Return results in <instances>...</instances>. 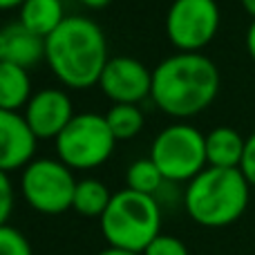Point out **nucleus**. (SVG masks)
Here are the masks:
<instances>
[{"label":"nucleus","mask_w":255,"mask_h":255,"mask_svg":"<svg viewBox=\"0 0 255 255\" xmlns=\"http://www.w3.org/2000/svg\"><path fill=\"white\" fill-rule=\"evenodd\" d=\"M99 88L115 103H139L152 90V72L132 56H115L103 67Z\"/></svg>","instance_id":"obj_9"},{"label":"nucleus","mask_w":255,"mask_h":255,"mask_svg":"<svg viewBox=\"0 0 255 255\" xmlns=\"http://www.w3.org/2000/svg\"><path fill=\"white\" fill-rule=\"evenodd\" d=\"M4 34H7V61L16 63L20 67H31L45 58V38L31 34L29 29L20 25V22H13V25L4 27Z\"/></svg>","instance_id":"obj_14"},{"label":"nucleus","mask_w":255,"mask_h":255,"mask_svg":"<svg viewBox=\"0 0 255 255\" xmlns=\"http://www.w3.org/2000/svg\"><path fill=\"white\" fill-rule=\"evenodd\" d=\"M31 99V81L25 67L16 63L2 61L0 63V108L13 110L27 106Z\"/></svg>","instance_id":"obj_15"},{"label":"nucleus","mask_w":255,"mask_h":255,"mask_svg":"<svg viewBox=\"0 0 255 255\" xmlns=\"http://www.w3.org/2000/svg\"><path fill=\"white\" fill-rule=\"evenodd\" d=\"M54 143L58 159L67 168L90 170L110 159L117 139L106 117L97 112H83L74 115V119L54 139Z\"/></svg>","instance_id":"obj_5"},{"label":"nucleus","mask_w":255,"mask_h":255,"mask_svg":"<svg viewBox=\"0 0 255 255\" xmlns=\"http://www.w3.org/2000/svg\"><path fill=\"white\" fill-rule=\"evenodd\" d=\"M97 255H141V253H132V251H126V249L108 247V249H103V251H99Z\"/></svg>","instance_id":"obj_24"},{"label":"nucleus","mask_w":255,"mask_h":255,"mask_svg":"<svg viewBox=\"0 0 255 255\" xmlns=\"http://www.w3.org/2000/svg\"><path fill=\"white\" fill-rule=\"evenodd\" d=\"M247 49L255 61V20L251 22V27H249V31H247Z\"/></svg>","instance_id":"obj_23"},{"label":"nucleus","mask_w":255,"mask_h":255,"mask_svg":"<svg viewBox=\"0 0 255 255\" xmlns=\"http://www.w3.org/2000/svg\"><path fill=\"white\" fill-rule=\"evenodd\" d=\"M45 58L67 88L83 90L99 85L108 65V40L99 22L85 16H67L45 38Z\"/></svg>","instance_id":"obj_2"},{"label":"nucleus","mask_w":255,"mask_h":255,"mask_svg":"<svg viewBox=\"0 0 255 255\" xmlns=\"http://www.w3.org/2000/svg\"><path fill=\"white\" fill-rule=\"evenodd\" d=\"M220 27L215 0H175L166 13V34L181 52H197L213 40Z\"/></svg>","instance_id":"obj_8"},{"label":"nucleus","mask_w":255,"mask_h":255,"mask_svg":"<svg viewBox=\"0 0 255 255\" xmlns=\"http://www.w3.org/2000/svg\"><path fill=\"white\" fill-rule=\"evenodd\" d=\"M25 0H0V9H11V7H20Z\"/></svg>","instance_id":"obj_27"},{"label":"nucleus","mask_w":255,"mask_h":255,"mask_svg":"<svg viewBox=\"0 0 255 255\" xmlns=\"http://www.w3.org/2000/svg\"><path fill=\"white\" fill-rule=\"evenodd\" d=\"M247 139L233 128H215L206 134V161L213 168H240Z\"/></svg>","instance_id":"obj_12"},{"label":"nucleus","mask_w":255,"mask_h":255,"mask_svg":"<svg viewBox=\"0 0 255 255\" xmlns=\"http://www.w3.org/2000/svg\"><path fill=\"white\" fill-rule=\"evenodd\" d=\"M101 231L110 247L143 253L145 247L161 235V208L157 197L130 188L112 193L110 206L101 215Z\"/></svg>","instance_id":"obj_4"},{"label":"nucleus","mask_w":255,"mask_h":255,"mask_svg":"<svg viewBox=\"0 0 255 255\" xmlns=\"http://www.w3.org/2000/svg\"><path fill=\"white\" fill-rule=\"evenodd\" d=\"M76 179L61 159H34L20 177V193L34 211L61 215L74 202Z\"/></svg>","instance_id":"obj_7"},{"label":"nucleus","mask_w":255,"mask_h":255,"mask_svg":"<svg viewBox=\"0 0 255 255\" xmlns=\"http://www.w3.org/2000/svg\"><path fill=\"white\" fill-rule=\"evenodd\" d=\"M72 119H74L72 101L67 92L58 88L38 90L31 94L25 106V121L36 139H56Z\"/></svg>","instance_id":"obj_10"},{"label":"nucleus","mask_w":255,"mask_h":255,"mask_svg":"<svg viewBox=\"0 0 255 255\" xmlns=\"http://www.w3.org/2000/svg\"><path fill=\"white\" fill-rule=\"evenodd\" d=\"M150 159L166 181H190L206 166V134L188 124L163 128L150 145Z\"/></svg>","instance_id":"obj_6"},{"label":"nucleus","mask_w":255,"mask_h":255,"mask_svg":"<svg viewBox=\"0 0 255 255\" xmlns=\"http://www.w3.org/2000/svg\"><path fill=\"white\" fill-rule=\"evenodd\" d=\"M36 141L25 115L0 108V170L9 172L34 161Z\"/></svg>","instance_id":"obj_11"},{"label":"nucleus","mask_w":255,"mask_h":255,"mask_svg":"<svg viewBox=\"0 0 255 255\" xmlns=\"http://www.w3.org/2000/svg\"><path fill=\"white\" fill-rule=\"evenodd\" d=\"M240 170L247 177V181L251 186H255V132L247 139V145H244V157L242 163H240Z\"/></svg>","instance_id":"obj_22"},{"label":"nucleus","mask_w":255,"mask_h":255,"mask_svg":"<svg viewBox=\"0 0 255 255\" xmlns=\"http://www.w3.org/2000/svg\"><path fill=\"white\" fill-rule=\"evenodd\" d=\"M220 92V72L199 52H177L152 70V101L170 117H193L206 110Z\"/></svg>","instance_id":"obj_1"},{"label":"nucleus","mask_w":255,"mask_h":255,"mask_svg":"<svg viewBox=\"0 0 255 255\" xmlns=\"http://www.w3.org/2000/svg\"><path fill=\"white\" fill-rule=\"evenodd\" d=\"M13 211V186L4 170H0V226L7 224Z\"/></svg>","instance_id":"obj_21"},{"label":"nucleus","mask_w":255,"mask_h":255,"mask_svg":"<svg viewBox=\"0 0 255 255\" xmlns=\"http://www.w3.org/2000/svg\"><path fill=\"white\" fill-rule=\"evenodd\" d=\"M65 18L67 16L63 11L61 0H25L20 4V20L18 22L31 34L47 38Z\"/></svg>","instance_id":"obj_13"},{"label":"nucleus","mask_w":255,"mask_h":255,"mask_svg":"<svg viewBox=\"0 0 255 255\" xmlns=\"http://www.w3.org/2000/svg\"><path fill=\"white\" fill-rule=\"evenodd\" d=\"M79 2H83L85 7H90V9H101V7H106V4H110V0H79Z\"/></svg>","instance_id":"obj_26"},{"label":"nucleus","mask_w":255,"mask_h":255,"mask_svg":"<svg viewBox=\"0 0 255 255\" xmlns=\"http://www.w3.org/2000/svg\"><path fill=\"white\" fill-rule=\"evenodd\" d=\"M0 255H34L31 244L18 229L4 224L0 226Z\"/></svg>","instance_id":"obj_19"},{"label":"nucleus","mask_w":255,"mask_h":255,"mask_svg":"<svg viewBox=\"0 0 255 255\" xmlns=\"http://www.w3.org/2000/svg\"><path fill=\"white\" fill-rule=\"evenodd\" d=\"M7 61V34H4V27L0 29V63Z\"/></svg>","instance_id":"obj_25"},{"label":"nucleus","mask_w":255,"mask_h":255,"mask_svg":"<svg viewBox=\"0 0 255 255\" xmlns=\"http://www.w3.org/2000/svg\"><path fill=\"white\" fill-rule=\"evenodd\" d=\"M112 193L108 190V186L99 179H81L76 181V190H74V208L79 215L83 217H99L106 213V208L110 206Z\"/></svg>","instance_id":"obj_16"},{"label":"nucleus","mask_w":255,"mask_h":255,"mask_svg":"<svg viewBox=\"0 0 255 255\" xmlns=\"http://www.w3.org/2000/svg\"><path fill=\"white\" fill-rule=\"evenodd\" d=\"M106 121H108V126H110L115 139L126 141L141 132V128H143V112H141L139 106H134V103H115V106L108 110Z\"/></svg>","instance_id":"obj_17"},{"label":"nucleus","mask_w":255,"mask_h":255,"mask_svg":"<svg viewBox=\"0 0 255 255\" xmlns=\"http://www.w3.org/2000/svg\"><path fill=\"white\" fill-rule=\"evenodd\" d=\"M141 255H190V253H188V247L179 238L161 233L145 247V251Z\"/></svg>","instance_id":"obj_20"},{"label":"nucleus","mask_w":255,"mask_h":255,"mask_svg":"<svg viewBox=\"0 0 255 255\" xmlns=\"http://www.w3.org/2000/svg\"><path fill=\"white\" fill-rule=\"evenodd\" d=\"M126 181H128V188L130 190H136V193H143V195H152V197H157V190H161V186L166 184L161 170H159L157 163L150 157L132 161L126 172Z\"/></svg>","instance_id":"obj_18"},{"label":"nucleus","mask_w":255,"mask_h":255,"mask_svg":"<svg viewBox=\"0 0 255 255\" xmlns=\"http://www.w3.org/2000/svg\"><path fill=\"white\" fill-rule=\"evenodd\" d=\"M251 184L240 168H204L188 181L184 193L186 213L197 224L208 229H222L244 215L249 206Z\"/></svg>","instance_id":"obj_3"},{"label":"nucleus","mask_w":255,"mask_h":255,"mask_svg":"<svg viewBox=\"0 0 255 255\" xmlns=\"http://www.w3.org/2000/svg\"><path fill=\"white\" fill-rule=\"evenodd\" d=\"M242 7L247 9V13L255 20V0H242Z\"/></svg>","instance_id":"obj_28"}]
</instances>
